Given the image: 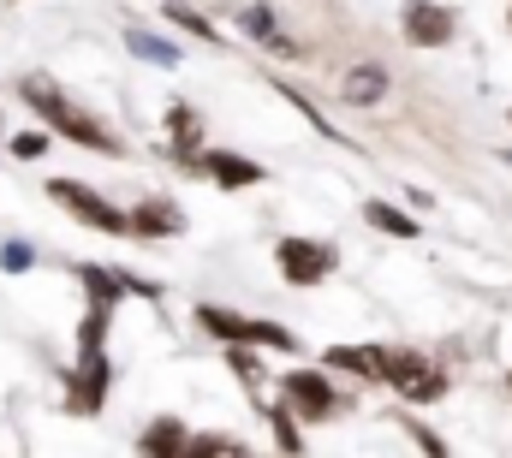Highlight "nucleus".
I'll return each instance as SVG.
<instances>
[{"label":"nucleus","instance_id":"obj_10","mask_svg":"<svg viewBox=\"0 0 512 458\" xmlns=\"http://www.w3.org/2000/svg\"><path fill=\"white\" fill-rule=\"evenodd\" d=\"M245 30H251L268 54H280V60H298V54H304V42H292V36L274 24V12H268V6H245Z\"/></svg>","mask_w":512,"mask_h":458},{"label":"nucleus","instance_id":"obj_16","mask_svg":"<svg viewBox=\"0 0 512 458\" xmlns=\"http://www.w3.org/2000/svg\"><path fill=\"white\" fill-rule=\"evenodd\" d=\"M78 280L90 286V298H96V304H120V292H126V286H120V274H108V268H78Z\"/></svg>","mask_w":512,"mask_h":458},{"label":"nucleus","instance_id":"obj_14","mask_svg":"<svg viewBox=\"0 0 512 458\" xmlns=\"http://www.w3.org/2000/svg\"><path fill=\"white\" fill-rule=\"evenodd\" d=\"M167 125H173V149L191 161V155H197V143H203V119L191 114V108H173V114H167Z\"/></svg>","mask_w":512,"mask_h":458},{"label":"nucleus","instance_id":"obj_21","mask_svg":"<svg viewBox=\"0 0 512 458\" xmlns=\"http://www.w3.org/2000/svg\"><path fill=\"white\" fill-rule=\"evenodd\" d=\"M173 18H179V24H185L191 36H209V42H215V30H209V18H197V12H185V6H173Z\"/></svg>","mask_w":512,"mask_h":458},{"label":"nucleus","instance_id":"obj_23","mask_svg":"<svg viewBox=\"0 0 512 458\" xmlns=\"http://www.w3.org/2000/svg\"><path fill=\"white\" fill-rule=\"evenodd\" d=\"M12 149H18V155H42L48 137H42V131H24V137H12Z\"/></svg>","mask_w":512,"mask_h":458},{"label":"nucleus","instance_id":"obj_8","mask_svg":"<svg viewBox=\"0 0 512 458\" xmlns=\"http://www.w3.org/2000/svg\"><path fill=\"white\" fill-rule=\"evenodd\" d=\"M286 405L304 417V423H316V417H328L340 399H334V387L322 381V375H310V369H298V375H286Z\"/></svg>","mask_w":512,"mask_h":458},{"label":"nucleus","instance_id":"obj_5","mask_svg":"<svg viewBox=\"0 0 512 458\" xmlns=\"http://www.w3.org/2000/svg\"><path fill=\"white\" fill-rule=\"evenodd\" d=\"M48 197H54L60 209H72L78 221H90V227H102V232H131L126 209H114L108 197H96V191H90V185H78V179H48Z\"/></svg>","mask_w":512,"mask_h":458},{"label":"nucleus","instance_id":"obj_20","mask_svg":"<svg viewBox=\"0 0 512 458\" xmlns=\"http://www.w3.org/2000/svg\"><path fill=\"white\" fill-rule=\"evenodd\" d=\"M274 435H280V447L286 453H298L304 441H298V429H292V411H274Z\"/></svg>","mask_w":512,"mask_h":458},{"label":"nucleus","instance_id":"obj_15","mask_svg":"<svg viewBox=\"0 0 512 458\" xmlns=\"http://www.w3.org/2000/svg\"><path fill=\"white\" fill-rule=\"evenodd\" d=\"M364 215H370V227L393 232V238H417V221H411V215H399V209H393V203H370V209H364Z\"/></svg>","mask_w":512,"mask_h":458},{"label":"nucleus","instance_id":"obj_11","mask_svg":"<svg viewBox=\"0 0 512 458\" xmlns=\"http://www.w3.org/2000/svg\"><path fill=\"white\" fill-rule=\"evenodd\" d=\"M126 221H131V232H137V238H161V232H179V227H185L173 203H137Z\"/></svg>","mask_w":512,"mask_h":458},{"label":"nucleus","instance_id":"obj_4","mask_svg":"<svg viewBox=\"0 0 512 458\" xmlns=\"http://www.w3.org/2000/svg\"><path fill=\"white\" fill-rule=\"evenodd\" d=\"M197 328L215 334V340H227V345H274V351H292V345H298L280 322H251V316H233V310H221V304H203V310H197Z\"/></svg>","mask_w":512,"mask_h":458},{"label":"nucleus","instance_id":"obj_22","mask_svg":"<svg viewBox=\"0 0 512 458\" xmlns=\"http://www.w3.org/2000/svg\"><path fill=\"white\" fill-rule=\"evenodd\" d=\"M233 369H239V375H245L251 387H256V381H262V363H256L251 351H233Z\"/></svg>","mask_w":512,"mask_h":458},{"label":"nucleus","instance_id":"obj_7","mask_svg":"<svg viewBox=\"0 0 512 458\" xmlns=\"http://www.w3.org/2000/svg\"><path fill=\"white\" fill-rule=\"evenodd\" d=\"M405 36L417 48H441V42H453V12L435 6V0H411L405 6Z\"/></svg>","mask_w":512,"mask_h":458},{"label":"nucleus","instance_id":"obj_2","mask_svg":"<svg viewBox=\"0 0 512 458\" xmlns=\"http://www.w3.org/2000/svg\"><path fill=\"white\" fill-rule=\"evenodd\" d=\"M102 328H108V304H96L84 316V357H78V381L66 393L72 411H96L102 393H108V357H102Z\"/></svg>","mask_w":512,"mask_h":458},{"label":"nucleus","instance_id":"obj_3","mask_svg":"<svg viewBox=\"0 0 512 458\" xmlns=\"http://www.w3.org/2000/svg\"><path fill=\"white\" fill-rule=\"evenodd\" d=\"M382 381L399 387V399H411V405H435L447 393V375L417 351H382Z\"/></svg>","mask_w":512,"mask_h":458},{"label":"nucleus","instance_id":"obj_9","mask_svg":"<svg viewBox=\"0 0 512 458\" xmlns=\"http://www.w3.org/2000/svg\"><path fill=\"white\" fill-rule=\"evenodd\" d=\"M209 179H221L227 191H245V185H262V167L245 161V155H227V149H209V155H191Z\"/></svg>","mask_w":512,"mask_h":458},{"label":"nucleus","instance_id":"obj_19","mask_svg":"<svg viewBox=\"0 0 512 458\" xmlns=\"http://www.w3.org/2000/svg\"><path fill=\"white\" fill-rule=\"evenodd\" d=\"M131 54H143V60H161V66H173V60H179V48H167V42H149V36H131Z\"/></svg>","mask_w":512,"mask_h":458},{"label":"nucleus","instance_id":"obj_12","mask_svg":"<svg viewBox=\"0 0 512 458\" xmlns=\"http://www.w3.org/2000/svg\"><path fill=\"white\" fill-rule=\"evenodd\" d=\"M328 369H352L364 381H382V351L376 345H334L328 351Z\"/></svg>","mask_w":512,"mask_h":458},{"label":"nucleus","instance_id":"obj_18","mask_svg":"<svg viewBox=\"0 0 512 458\" xmlns=\"http://www.w3.org/2000/svg\"><path fill=\"white\" fill-rule=\"evenodd\" d=\"M185 453H197V458H209V453H245L233 435H203V441H185Z\"/></svg>","mask_w":512,"mask_h":458},{"label":"nucleus","instance_id":"obj_1","mask_svg":"<svg viewBox=\"0 0 512 458\" xmlns=\"http://www.w3.org/2000/svg\"><path fill=\"white\" fill-rule=\"evenodd\" d=\"M24 102H30L36 114L48 119L54 131H66L72 143H84V149H96V155H120V137H108V125H102V119H90L84 108H78V102H66L54 84L30 78V84H24Z\"/></svg>","mask_w":512,"mask_h":458},{"label":"nucleus","instance_id":"obj_6","mask_svg":"<svg viewBox=\"0 0 512 458\" xmlns=\"http://www.w3.org/2000/svg\"><path fill=\"white\" fill-rule=\"evenodd\" d=\"M280 274L292 286H316V280L334 274V250L328 244H310V238H286L280 244Z\"/></svg>","mask_w":512,"mask_h":458},{"label":"nucleus","instance_id":"obj_13","mask_svg":"<svg viewBox=\"0 0 512 458\" xmlns=\"http://www.w3.org/2000/svg\"><path fill=\"white\" fill-rule=\"evenodd\" d=\"M382 90H387V72L382 66H358V72H346V102H358V108H370V102H382Z\"/></svg>","mask_w":512,"mask_h":458},{"label":"nucleus","instance_id":"obj_17","mask_svg":"<svg viewBox=\"0 0 512 458\" xmlns=\"http://www.w3.org/2000/svg\"><path fill=\"white\" fill-rule=\"evenodd\" d=\"M143 453H185V429L173 417H161L149 435H143Z\"/></svg>","mask_w":512,"mask_h":458},{"label":"nucleus","instance_id":"obj_24","mask_svg":"<svg viewBox=\"0 0 512 458\" xmlns=\"http://www.w3.org/2000/svg\"><path fill=\"white\" fill-rule=\"evenodd\" d=\"M0 262H6L12 274H24V268H30V250H24V244H6V250H0Z\"/></svg>","mask_w":512,"mask_h":458}]
</instances>
